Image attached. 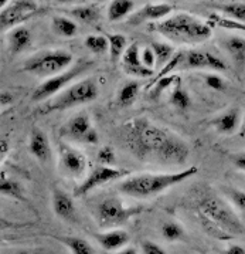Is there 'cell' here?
Listing matches in <instances>:
<instances>
[{"instance_id": "6da1fadb", "label": "cell", "mask_w": 245, "mask_h": 254, "mask_svg": "<svg viewBox=\"0 0 245 254\" xmlns=\"http://www.w3.org/2000/svg\"><path fill=\"white\" fill-rule=\"evenodd\" d=\"M122 146L142 162L184 165L190 148L183 138L170 129L156 125L145 117H136L121 127Z\"/></svg>"}, {"instance_id": "7a4b0ae2", "label": "cell", "mask_w": 245, "mask_h": 254, "mask_svg": "<svg viewBox=\"0 0 245 254\" xmlns=\"http://www.w3.org/2000/svg\"><path fill=\"white\" fill-rule=\"evenodd\" d=\"M197 173V166H187L186 169L170 173H139L126 178L119 185V189L122 193L135 199H149L193 178Z\"/></svg>"}, {"instance_id": "3957f363", "label": "cell", "mask_w": 245, "mask_h": 254, "mask_svg": "<svg viewBox=\"0 0 245 254\" xmlns=\"http://www.w3.org/2000/svg\"><path fill=\"white\" fill-rule=\"evenodd\" d=\"M152 27L164 39L179 44H200L213 34V27L207 21L189 13L172 14L164 20L154 23Z\"/></svg>"}, {"instance_id": "277c9868", "label": "cell", "mask_w": 245, "mask_h": 254, "mask_svg": "<svg viewBox=\"0 0 245 254\" xmlns=\"http://www.w3.org/2000/svg\"><path fill=\"white\" fill-rule=\"evenodd\" d=\"M99 95L98 84L94 78H85L72 84L40 108V114H51L57 111H67L84 104L95 101Z\"/></svg>"}, {"instance_id": "5b68a950", "label": "cell", "mask_w": 245, "mask_h": 254, "mask_svg": "<svg viewBox=\"0 0 245 254\" xmlns=\"http://www.w3.org/2000/svg\"><path fill=\"white\" fill-rule=\"evenodd\" d=\"M71 63L72 56L68 51L43 50L33 54L30 59L26 60L23 71L49 80L65 71V68H68Z\"/></svg>"}, {"instance_id": "8992f818", "label": "cell", "mask_w": 245, "mask_h": 254, "mask_svg": "<svg viewBox=\"0 0 245 254\" xmlns=\"http://www.w3.org/2000/svg\"><path fill=\"white\" fill-rule=\"evenodd\" d=\"M198 212L205 214L210 220L217 223L228 234L243 236L245 234V226L235 213L234 209L217 196H205L198 202Z\"/></svg>"}, {"instance_id": "52a82bcc", "label": "cell", "mask_w": 245, "mask_h": 254, "mask_svg": "<svg viewBox=\"0 0 245 254\" xmlns=\"http://www.w3.org/2000/svg\"><path fill=\"white\" fill-rule=\"evenodd\" d=\"M142 206H126L119 197H108L97 206L95 219L101 229L113 230L142 213Z\"/></svg>"}, {"instance_id": "ba28073f", "label": "cell", "mask_w": 245, "mask_h": 254, "mask_svg": "<svg viewBox=\"0 0 245 254\" xmlns=\"http://www.w3.org/2000/svg\"><path fill=\"white\" fill-rule=\"evenodd\" d=\"M92 65V61L90 60H80L77 64H74L70 70L61 72L55 77H51L44 82H41L40 85L34 90L31 100L33 101H46L49 98H54L55 95H58L60 92L64 91V87L67 84L77 78L78 75H81L82 72H85Z\"/></svg>"}, {"instance_id": "9c48e42d", "label": "cell", "mask_w": 245, "mask_h": 254, "mask_svg": "<svg viewBox=\"0 0 245 254\" xmlns=\"http://www.w3.org/2000/svg\"><path fill=\"white\" fill-rule=\"evenodd\" d=\"M41 10L40 4L33 0H16L10 1L6 9L0 11V29L3 31L13 30L19 27L23 21L29 20L39 14Z\"/></svg>"}, {"instance_id": "30bf717a", "label": "cell", "mask_w": 245, "mask_h": 254, "mask_svg": "<svg viewBox=\"0 0 245 254\" xmlns=\"http://www.w3.org/2000/svg\"><path fill=\"white\" fill-rule=\"evenodd\" d=\"M88 161L85 155L71 146L70 143L60 142L58 145V172L65 178L81 179L87 172Z\"/></svg>"}, {"instance_id": "8fae6325", "label": "cell", "mask_w": 245, "mask_h": 254, "mask_svg": "<svg viewBox=\"0 0 245 254\" xmlns=\"http://www.w3.org/2000/svg\"><path fill=\"white\" fill-rule=\"evenodd\" d=\"M62 135L72 142L95 145L99 142V135L92 127L91 120L87 112H80L72 117L62 128Z\"/></svg>"}, {"instance_id": "7c38bea8", "label": "cell", "mask_w": 245, "mask_h": 254, "mask_svg": "<svg viewBox=\"0 0 245 254\" xmlns=\"http://www.w3.org/2000/svg\"><path fill=\"white\" fill-rule=\"evenodd\" d=\"M129 175L128 171L121 169V168H111V166H103V165H97L91 169V172L88 173V176L81 182V185H78L74 190V196L80 197L84 194L90 193L94 189L102 186L105 183L119 179Z\"/></svg>"}, {"instance_id": "4fadbf2b", "label": "cell", "mask_w": 245, "mask_h": 254, "mask_svg": "<svg viewBox=\"0 0 245 254\" xmlns=\"http://www.w3.org/2000/svg\"><path fill=\"white\" fill-rule=\"evenodd\" d=\"M184 65L187 68L197 70H213V71H225L228 67L220 57L210 51L190 50L184 53Z\"/></svg>"}, {"instance_id": "5bb4252c", "label": "cell", "mask_w": 245, "mask_h": 254, "mask_svg": "<svg viewBox=\"0 0 245 254\" xmlns=\"http://www.w3.org/2000/svg\"><path fill=\"white\" fill-rule=\"evenodd\" d=\"M173 11V6L169 3H147L139 10L133 11L132 16L126 20L131 26H139L146 21H162L167 19Z\"/></svg>"}, {"instance_id": "9a60e30c", "label": "cell", "mask_w": 245, "mask_h": 254, "mask_svg": "<svg viewBox=\"0 0 245 254\" xmlns=\"http://www.w3.org/2000/svg\"><path fill=\"white\" fill-rule=\"evenodd\" d=\"M122 68L123 71L133 77H141V78H147L154 75V70H150L145 67L141 60V50L138 43H132L122 57Z\"/></svg>"}, {"instance_id": "2e32d148", "label": "cell", "mask_w": 245, "mask_h": 254, "mask_svg": "<svg viewBox=\"0 0 245 254\" xmlns=\"http://www.w3.org/2000/svg\"><path fill=\"white\" fill-rule=\"evenodd\" d=\"M52 210L58 219L72 223L77 219V207L70 194L60 188H54L51 194Z\"/></svg>"}, {"instance_id": "e0dca14e", "label": "cell", "mask_w": 245, "mask_h": 254, "mask_svg": "<svg viewBox=\"0 0 245 254\" xmlns=\"http://www.w3.org/2000/svg\"><path fill=\"white\" fill-rule=\"evenodd\" d=\"M95 239L103 250L115 252V253L125 249V246L131 242V236L122 229H113V230H105L102 233H97Z\"/></svg>"}, {"instance_id": "ac0fdd59", "label": "cell", "mask_w": 245, "mask_h": 254, "mask_svg": "<svg viewBox=\"0 0 245 254\" xmlns=\"http://www.w3.org/2000/svg\"><path fill=\"white\" fill-rule=\"evenodd\" d=\"M29 151L39 162H47L51 158L50 141L41 128L34 127L31 129L30 139H29Z\"/></svg>"}, {"instance_id": "d6986e66", "label": "cell", "mask_w": 245, "mask_h": 254, "mask_svg": "<svg viewBox=\"0 0 245 254\" xmlns=\"http://www.w3.org/2000/svg\"><path fill=\"white\" fill-rule=\"evenodd\" d=\"M211 125L214 127V129L218 133L223 135H233L238 129H241V112L238 108H231L228 111H225L224 114H221L220 117L214 118L211 121Z\"/></svg>"}, {"instance_id": "ffe728a7", "label": "cell", "mask_w": 245, "mask_h": 254, "mask_svg": "<svg viewBox=\"0 0 245 254\" xmlns=\"http://www.w3.org/2000/svg\"><path fill=\"white\" fill-rule=\"evenodd\" d=\"M7 44L9 50L13 54H20L31 46V33L26 27H14L7 34Z\"/></svg>"}, {"instance_id": "44dd1931", "label": "cell", "mask_w": 245, "mask_h": 254, "mask_svg": "<svg viewBox=\"0 0 245 254\" xmlns=\"http://www.w3.org/2000/svg\"><path fill=\"white\" fill-rule=\"evenodd\" d=\"M135 9V1L132 0H113L108 6V20L111 23L129 19Z\"/></svg>"}, {"instance_id": "7402d4cb", "label": "cell", "mask_w": 245, "mask_h": 254, "mask_svg": "<svg viewBox=\"0 0 245 254\" xmlns=\"http://www.w3.org/2000/svg\"><path fill=\"white\" fill-rule=\"evenodd\" d=\"M55 239L61 242L71 254H95V249L85 239L75 237V236H62V237L55 236Z\"/></svg>"}, {"instance_id": "603a6c76", "label": "cell", "mask_w": 245, "mask_h": 254, "mask_svg": "<svg viewBox=\"0 0 245 254\" xmlns=\"http://www.w3.org/2000/svg\"><path fill=\"white\" fill-rule=\"evenodd\" d=\"M225 51L233 57L238 65L245 64V39L240 36H230L224 40Z\"/></svg>"}, {"instance_id": "cb8c5ba5", "label": "cell", "mask_w": 245, "mask_h": 254, "mask_svg": "<svg viewBox=\"0 0 245 254\" xmlns=\"http://www.w3.org/2000/svg\"><path fill=\"white\" fill-rule=\"evenodd\" d=\"M51 30L61 37H74L78 33V26L74 20L65 16H54L51 20Z\"/></svg>"}, {"instance_id": "d4e9b609", "label": "cell", "mask_w": 245, "mask_h": 254, "mask_svg": "<svg viewBox=\"0 0 245 254\" xmlns=\"http://www.w3.org/2000/svg\"><path fill=\"white\" fill-rule=\"evenodd\" d=\"M197 219H198V223L201 226V229L204 230L205 233L211 237H214L217 240H230L233 239L231 234H228L225 230H223L217 223H214L213 220H210L205 214L197 210Z\"/></svg>"}, {"instance_id": "484cf974", "label": "cell", "mask_w": 245, "mask_h": 254, "mask_svg": "<svg viewBox=\"0 0 245 254\" xmlns=\"http://www.w3.org/2000/svg\"><path fill=\"white\" fill-rule=\"evenodd\" d=\"M106 39L109 41V59L111 63L116 64L121 60L126 51V37L123 34H106Z\"/></svg>"}, {"instance_id": "4316f807", "label": "cell", "mask_w": 245, "mask_h": 254, "mask_svg": "<svg viewBox=\"0 0 245 254\" xmlns=\"http://www.w3.org/2000/svg\"><path fill=\"white\" fill-rule=\"evenodd\" d=\"M170 104H172L173 107H176L177 110H180V111L189 110L190 105H192V98H190L189 92L183 88L182 80H180V78L174 82L173 92H172V95H170Z\"/></svg>"}, {"instance_id": "83f0119b", "label": "cell", "mask_w": 245, "mask_h": 254, "mask_svg": "<svg viewBox=\"0 0 245 254\" xmlns=\"http://www.w3.org/2000/svg\"><path fill=\"white\" fill-rule=\"evenodd\" d=\"M207 23L211 27H221V29H225V30L245 31V24L234 20L231 17H227L224 14H218V13H211L208 16V21Z\"/></svg>"}, {"instance_id": "f1b7e54d", "label": "cell", "mask_w": 245, "mask_h": 254, "mask_svg": "<svg viewBox=\"0 0 245 254\" xmlns=\"http://www.w3.org/2000/svg\"><path fill=\"white\" fill-rule=\"evenodd\" d=\"M70 14L74 19H77L81 23H85V24H92V23L99 20V10L94 4H90V6H77L75 9L70 10Z\"/></svg>"}, {"instance_id": "f546056e", "label": "cell", "mask_w": 245, "mask_h": 254, "mask_svg": "<svg viewBox=\"0 0 245 254\" xmlns=\"http://www.w3.org/2000/svg\"><path fill=\"white\" fill-rule=\"evenodd\" d=\"M0 193H1V196L11 197V199L21 200V202L26 200L20 185L17 182H14V181H11V179H9V178H6L4 175H1V179H0Z\"/></svg>"}, {"instance_id": "4dcf8cb0", "label": "cell", "mask_w": 245, "mask_h": 254, "mask_svg": "<svg viewBox=\"0 0 245 254\" xmlns=\"http://www.w3.org/2000/svg\"><path fill=\"white\" fill-rule=\"evenodd\" d=\"M152 50L154 51V56H156V65L159 67H164L169 61L173 59L174 56V49L163 41H153L152 43Z\"/></svg>"}, {"instance_id": "1f68e13d", "label": "cell", "mask_w": 245, "mask_h": 254, "mask_svg": "<svg viewBox=\"0 0 245 254\" xmlns=\"http://www.w3.org/2000/svg\"><path fill=\"white\" fill-rule=\"evenodd\" d=\"M139 82L136 81H129L126 84H123L122 88L119 90L118 94V104L121 107H129L132 105L136 97H138V92H139Z\"/></svg>"}, {"instance_id": "d6a6232c", "label": "cell", "mask_w": 245, "mask_h": 254, "mask_svg": "<svg viewBox=\"0 0 245 254\" xmlns=\"http://www.w3.org/2000/svg\"><path fill=\"white\" fill-rule=\"evenodd\" d=\"M84 44L88 50L94 54H97V56H102L106 51H109V41L106 39V36L90 34L85 37Z\"/></svg>"}, {"instance_id": "836d02e7", "label": "cell", "mask_w": 245, "mask_h": 254, "mask_svg": "<svg viewBox=\"0 0 245 254\" xmlns=\"http://www.w3.org/2000/svg\"><path fill=\"white\" fill-rule=\"evenodd\" d=\"M217 9L227 17H231L245 24V3H224L218 4Z\"/></svg>"}, {"instance_id": "e575fe53", "label": "cell", "mask_w": 245, "mask_h": 254, "mask_svg": "<svg viewBox=\"0 0 245 254\" xmlns=\"http://www.w3.org/2000/svg\"><path fill=\"white\" fill-rule=\"evenodd\" d=\"M162 236L167 242H179V240L184 239L186 230L183 229V226L177 222H167L162 227Z\"/></svg>"}, {"instance_id": "d590c367", "label": "cell", "mask_w": 245, "mask_h": 254, "mask_svg": "<svg viewBox=\"0 0 245 254\" xmlns=\"http://www.w3.org/2000/svg\"><path fill=\"white\" fill-rule=\"evenodd\" d=\"M180 64H184V53H176L173 56V59L169 61L164 67H162V70L159 71V74L156 75V78L154 80H152V82L147 85L149 88L153 85L154 82L157 81V80H160V78H164V77H169V75H172L173 74V71L180 65Z\"/></svg>"}, {"instance_id": "8d00e7d4", "label": "cell", "mask_w": 245, "mask_h": 254, "mask_svg": "<svg viewBox=\"0 0 245 254\" xmlns=\"http://www.w3.org/2000/svg\"><path fill=\"white\" fill-rule=\"evenodd\" d=\"M179 78H180V77H179L177 74H172V75H169V77H164V78L157 80V81L154 82L153 85L150 87V88H152V90H150V97L159 98L160 94H162L164 90H167L169 87H172V84L177 81Z\"/></svg>"}, {"instance_id": "74e56055", "label": "cell", "mask_w": 245, "mask_h": 254, "mask_svg": "<svg viewBox=\"0 0 245 254\" xmlns=\"http://www.w3.org/2000/svg\"><path fill=\"white\" fill-rule=\"evenodd\" d=\"M97 161H98V165L115 168V165H116V155H115V151H113L112 146H109V145L102 146L98 151V153H97Z\"/></svg>"}, {"instance_id": "f35d334b", "label": "cell", "mask_w": 245, "mask_h": 254, "mask_svg": "<svg viewBox=\"0 0 245 254\" xmlns=\"http://www.w3.org/2000/svg\"><path fill=\"white\" fill-rule=\"evenodd\" d=\"M225 194L230 199V202L234 204L237 209L245 212V192L235 189V188H225Z\"/></svg>"}, {"instance_id": "ab89813d", "label": "cell", "mask_w": 245, "mask_h": 254, "mask_svg": "<svg viewBox=\"0 0 245 254\" xmlns=\"http://www.w3.org/2000/svg\"><path fill=\"white\" fill-rule=\"evenodd\" d=\"M204 82L215 91H224L227 84H225L224 78L220 77V75H215V74H207L204 75Z\"/></svg>"}, {"instance_id": "60d3db41", "label": "cell", "mask_w": 245, "mask_h": 254, "mask_svg": "<svg viewBox=\"0 0 245 254\" xmlns=\"http://www.w3.org/2000/svg\"><path fill=\"white\" fill-rule=\"evenodd\" d=\"M141 60L145 67L154 70V65H156V56H154V51L152 50V47H145L141 51Z\"/></svg>"}, {"instance_id": "b9f144b4", "label": "cell", "mask_w": 245, "mask_h": 254, "mask_svg": "<svg viewBox=\"0 0 245 254\" xmlns=\"http://www.w3.org/2000/svg\"><path fill=\"white\" fill-rule=\"evenodd\" d=\"M141 249H142V254H169L160 244L150 240H143Z\"/></svg>"}, {"instance_id": "7bdbcfd3", "label": "cell", "mask_w": 245, "mask_h": 254, "mask_svg": "<svg viewBox=\"0 0 245 254\" xmlns=\"http://www.w3.org/2000/svg\"><path fill=\"white\" fill-rule=\"evenodd\" d=\"M228 158H230L231 163L234 165L238 171H241V172L245 173V151L230 153V156H228Z\"/></svg>"}, {"instance_id": "ee69618b", "label": "cell", "mask_w": 245, "mask_h": 254, "mask_svg": "<svg viewBox=\"0 0 245 254\" xmlns=\"http://www.w3.org/2000/svg\"><path fill=\"white\" fill-rule=\"evenodd\" d=\"M223 254H245V249L240 244H231L225 249Z\"/></svg>"}, {"instance_id": "f6af8a7d", "label": "cell", "mask_w": 245, "mask_h": 254, "mask_svg": "<svg viewBox=\"0 0 245 254\" xmlns=\"http://www.w3.org/2000/svg\"><path fill=\"white\" fill-rule=\"evenodd\" d=\"M113 254H139L138 253V250L135 249V247H125L122 250H119V252H116V253Z\"/></svg>"}, {"instance_id": "bcb514c9", "label": "cell", "mask_w": 245, "mask_h": 254, "mask_svg": "<svg viewBox=\"0 0 245 254\" xmlns=\"http://www.w3.org/2000/svg\"><path fill=\"white\" fill-rule=\"evenodd\" d=\"M9 102H11V95L9 92H1V107H6Z\"/></svg>"}, {"instance_id": "7dc6e473", "label": "cell", "mask_w": 245, "mask_h": 254, "mask_svg": "<svg viewBox=\"0 0 245 254\" xmlns=\"http://www.w3.org/2000/svg\"><path fill=\"white\" fill-rule=\"evenodd\" d=\"M7 152V142L4 139H1V155L4 156V153Z\"/></svg>"}, {"instance_id": "c3c4849f", "label": "cell", "mask_w": 245, "mask_h": 254, "mask_svg": "<svg viewBox=\"0 0 245 254\" xmlns=\"http://www.w3.org/2000/svg\"><path fill=\"white\" fill-rule=\"evenodd\" d=\"M240 135H241V136H245V118L244 121H243V125H241V129H240Z\"/></svg>"}]
</instances>
